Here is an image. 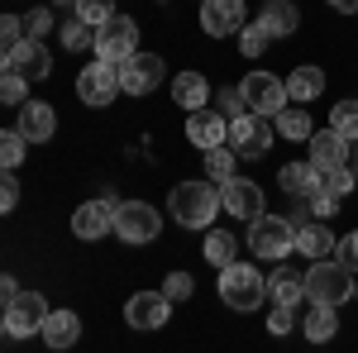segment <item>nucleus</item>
<instances>
[{
	"label": "nucleus",
	"instance_id": "obj_1",
	"mask_svg": "<svg viewBox=\"0 0 358 353\" xmlns=\"http://www.w3.org/2000/svg\"><path fill=\"white\" fill-rule=\"evenodd\" d=\"M220 206H224V196L215 182H182L167 196V210H172V219L182 229H206L210 219L220 215Z\"/></svg>",
	"mask_w": 358,
	"mask_h": 353
},
{
	"label": "nucleus",
	"instance_id": "obj_2",
	"mask_svg": "<svg viewBox=\"0 0 358 353\" xmlns=\"http://www.w3.org/2000/svg\"><path fill=\"white\" fill-rule=\"evenodd\" d=\"M306 301L310 305H344V301H354V268H344L339 258H320V263H310L306 268Z\"/></svg>",
	"mask_w": 358,
	"mask_h": 353
},
{
	"label": "nucleus",
	"instance_id": "obj_3",
	"mask_svg": "<svg viewBox=\"0 0 358 353\" xmlns=\"http://www.w3.org/2000/svg\"><path fill=\"white\" fill-rule=\"evenodd\" d=\"M220 301L229 310H258L268 301V277L258 272V263H229L220 272Z\"/></svg>",
	"mask_w": 358,
	"mask_h": 353
},
{
	"label": "nucleus",
	"instance_id": "obj_4",
	"mask_svg": "<svg viewBox=\"0 0 358 353\" xmlns=\"http://www.w3.org/2000/svg\"><path fill=\"white\" fill-rule=\"evenodd\" d=\"M248 248L268 263H282L287 253H296V224L282 215H258L248 224Z\"/></svg>",
	"mask_w": 358,
	"mask_h": 353
},
{
	"label": "nucleus",
	"instance_id": "obj_5",
	"mask_svg": "<svg viewBox=\"0 0 358 353\" xmlns=\"http://www.w3.org/2000/svg\"><path fill=\"white\" fill-rule=\"evenodd\" d=\"M239 91H244L248 115H263V120H277L282 110L292 106L287 82H282V77H273V72H248L244 82H239Z\"/></svg>",
	"mask_w": 358,
	"mask_h": 353
},
{
	"label": "nucleus",
	"instance_id": "obj_6",
	"mask_svg": "<svg viewBox=\"0 0 358 353\" xmlns=\"http://www.w3.org/2000/svg\"><path fill=\"white\" fill-rule=\"evenodd\" d=\"M163 229V215L148 206V201H120L115 206V234L124 244H153Z\"/></svg>",
	"mask_w": 358,
	"mask_h": 353
},
{
	"label": "nucleus",
	"instance_id": "obj_7",
	"mask_svg": "<svg viewBox=\"0 0 358 353\" xmlns=\"http://www.w3.org/2000/svg\"><path fill=\"white\" fill-rule=\"evenodd\" d=\"M138 53V24L129 20V15H115L110 24H101L96 29V57L101 62H124V57H134Z\"/></svg>",
	"mask_w": 358,
	"mask_h": 353
},
{
	"label": "nucleus",
	"instance_id": "obj_8",
	"mask_svg": "<svg viewBox=\"0 0 358 353\" xmlns=\"http://www.w3.org/2000/svg\"><path fill=\"white\" fill-rule=\"evenodd\" d=\"M43 320H48V301H43V291H24L20 301H10L5 305V334L10 339H29V334H38L43 329Z\"/></svg>",
	"mask_w": 358,
	"mask_h": 353
},
{
	"label": "nucleus",
	"instance_id": "obj_9",
	"mask_svg": "<svg viewBox=\"0 0 358 353\" xmlns=\"http://www.w3.org/2000/svg\"><path fill=\"white\" fill-rule=\"evenodd\" d=\"M273 129L263 115H239V120H229V148L239 153V158H263L268 148H273Z\"/></svg>",
	"mask_w": 358,
	"mask_h": 353
},
{
	"label": "nucleus",
	"instance_id": "obj_10",
	"mask_svg": "<svg viewBox=\"0 0 358 353\" xmlns=\"http://www.w3.org/2000/svg\"><path fill=\"white\" fill-rule=\"evenodd\" d=\"M163 77H167V67H163L158 53H134V57L120 62V91L124 96H148Z\"/></svg>",
	"mask_w": 358,
	"mask_h": 353
},
{
	"label": "nucleus",
	"instance_id": "obj_11",
	"mask_svg": "<svg viewBox=\"0 0 358 353\" xmlns=\"http://www.w3.org/2000/svg\"><path fill=\"white\" fill-rule=\"evenodd\" d=\"M115 91H120V67L115 62H86L82 77H77V96H82L86 106H110Z\"/></svg>",
	"mask_w": 358,
	"mask_h": 353
},
{
	"label": "nucleus",
	"instance_id": "obj_12",
	"mask_svg": "<svg viewBox=\"0 0 358 353\" xmlns=\"http://www.w3.org/2000/svg\"><path fill=\"white\" fill-rule=\"evenodd\" d=\"M167 315H172V301H167V291H134V296L124 301V320H129V329H163Z\"/></svg>",
	"mask_w": 358,
	"mask_h": 353
},
{
	"label": "nucleus",
	"instance_id": "obj_13",
	"mask_svg": "<svg viewBox=\"0 0 358 353\" xmlns=\"http://www.w3.org/2000/svg\"><path fill=\"white\" fill-rule=\"evenodd\" d=\"M5 72H20L24 82H43V77L53 72V57H48V48H43V38L15 43V48L5 53Z\"/></svg>",
	"mask_w": 358,
	"mask_h": 353
},
{
	"label": "nucleus",
	"instance_id": "obj_14",
	"mask_svg": "<svg viewBox=\"0 0 358 353\" xmlns=\"http://www.w3.org/2000/svg\"><path fill=\"white\" fill-rule=\"evenodd\" d=\"M201 29L210 38L244 34V0H201Z\"/></svg>",
	"mask_w": 358,
	"mask_h": 353
},
{
	"label": "nucleus",
	"instance_id": "obj_15",
	"mask_svg": "<svg viewBox=\"0 0 358 353\" xmlns=\"http://www.w3.org/2000/svg\"><path fill=\"white\" fill-rule=\"evenodd\" d=\"M187 138H192L201 153L224 148L229 143V120H224L220 110H196V115H187Z\"/></svg>",
	"mask_w": 358,
	"mask_h": 353
},
{
	"label": "nucleus",
	"instance_id": "obj_16",
	"mask_svg": "<svg viewBox=\"0 0 358 353\" xmlns=\"http://www.w3.org/2000/svg\"><path fill=\"white\" fill-rule=\"evenodd\" d=\"M220 196H224V210L239 215V219H248V224L263 215V187L248 182V177H229V182L220 187Z\"/></svg>",
	"mask_w": 358,
	"mask_h": 353
},
{
	"label": "nucleus",
	"instance_id": "obj_17",
	"mask_svg": "<svg viewBox=\"0 0 358 353\" xmlns=\"http://www.w3.org/2000/svg\"><path fill=\"white\" fill-rule=\"evenodd\" d=\"M115 229V206L110 201H86V206H77V215H72V234L77 239H106Z\"/></svg>",
	"mask_w": 358,
	"mask_h": 353
},
{
	"label": "nucleus",
	"instance_id": "obj_18",
	"mask_svg": "<svg viewBox=\"0 0 358 353\" xmlns=\"http://www.w3.org/2000/svg\"><path fill=\"white\" fill-rule=\"evenodd\" d=\"M310 163L320 167V172H334V167H349V138L344 134H334V129H320V134H310Z\"/></svg>",
	"mask_w": 358,
	"mask_h": 353
},
{
	"label": "nucleus",
	"instance_id": "obj_19",
	"mask_svg": "<svg viewBox=\"0 0 358 353\" xmlns=\"http://www.w3.org/2000/svg\"><path fill=\"white\" fill-rule=\"evenodd\" d=\"M20 134H24L29 143H48V138L57 134V110L48 106V101L20 106Z\"/></svg>",
	"mask_w": 358,
	"mask_h": 353
},
{
	"label": "nucleus",
	"instance_id": "obj_20",
	"mask_svg": "<svg viewBox=\"0 0 358 353\" xmlns=\"http://www.w3.org/2000/svg\"><path fill=\"white\" fill-rule=\"evenodd\" d=\"M43 344L53 353H67L77 339H82V320H77V310H48V320H43Z\"/></svg>",
	"mask_w": 358,
	"mask_h": 353
},
{
	"label": "nucleus",
	"instance_id": "obj_21",
	"mask_svg": "<svg viewBox=\"0 0 358 353\" xmlns=\"http://www.w3.org/2000/svg\"><path fill=\"white\" fill-rule=\"evenodd\" d=\"M296 253L310 258V263H320V258H330V253H334V234L325 229V219H310V224L296 229Z\"/></svg>",
	"mask_w": 358,
	"mask_h": 353
},
{
	"label": "nucleus",
	"instance_id": "obj_22",
	"mask_svg": "<svg viewBox=\"0 0 358 353\" xmlns=\"http://www.w3.org/2000/svg\"><path fill=\"white\" fill-rule=\"evenodd\" d=\"M172 101L187 110V115H196V110H206V101H210V82H206L201 72H182V77L172 82Z\"/></svg>",
	"mask_w": 358,
	"mask_h": 353
},
{
	"label": "nucleus",
	"instance_id": "obj_23",
	"mask_svg": "<svg viewBox=\"0 0 358 353\" xmlns=\"http://www.w3.org/2000/svg\"><path fill=\"white\" fill-rule=\"evenodd\" d=\"M277 182H282V191L287 196H310V191H320V167L315 163H287L282 172H277Z\"/></svg>",
	"mask_w": 358,
	"mask_h": 353
},
{
	"label": "nucleus",
	"instance_id": "obj_24",
	"mask_svg": "<svg viewBox=\"0 0 358 353\" xmlns=\"http://www.w3.org/2000/svg\"><path fill=\"white\" fill-rule=\"evenodd\" d=\"M268 296H273V305H292L296 310V301H306V272L296 277L292 268H277L268 277Z\"/></svg>",
	"mask_w": 358,
	"mask_h": 353
},
{
	"label": "nucleus",
	"instance_id": "obj_25",
	"mask_svg": "<svg viewBox=\"0 0 358 353\" xmlns=\"http://www.w3.org/2000/svg\"><path fill=\"white\" fill-rule=\"evenodd\" d=\"M258 20L268 24V34H273V38H287V34H296V24H301V10H296L292 0H268Z\"/></svg>",
	"mask_w": 358,
	"mask_h": 353
},
{
	"label": "nucleus",
	"instance_id": "obj_26",
	"mask_svg": "<svg viewBox=\"0 0 358 353\" xmlns=\"http://www.w3.org/2000/svg\"><path fill=\"white\" fill-rule=\"evenodd\" d=\"M301 334L310 339V344H325V339H334L339 334V310L334 305H310L301 320Z\"/></svg>",
	"mask_w": 358,
	"mask_h": 353
},
{
	"label": "nucleus",
	"instance_id": "obj_27",
	"mask_svg": "<svg viewBox=\"0 0 358 353\" xmlns=\"http://www.w3.org/2000/svg\"><path fill=\"white\" fill-rule=\"evenodd\" d=\"M273 124H277V134L292 138V143H310V134H315V124H310V115H306L301 106H287Z\"/></svg>",
	"mask_w": 358,
	"mask_h": 353
},
{
	"label": "nucleus",
	"instance_id": "obj_28",
	"mask_svg": "<svg viewBox=\"0 0 358 353\" xmlns=\"http://www.w3.org/2000/svg\"><path fill=\"white\" fill-rule=\"evenodd\" d=\"M325 91V72L320 67H296L292 77H287V96L292 101H315Z\"/></svg>",
	"mask_w": 358,
	"mask_h": 353
},
{
	"label": "nucleus",
	"instance_id": "obj_29",
	"mask_svg": "<svg viewBox=\"0 0 358 353\" xmlns=\"http://www.w3.org/2000/svg\"><path fill=\"white\" fill-rule=\"evenodd\" d=\"M206 263L210 268H229V263H239V239L234 234H224V229H215V234H206Z\"/></svg>",
	"mask_w": 358,
	"mask_h": 353
},
{
	"label": "nucleus",
	"instance_id": "obj_30",
	"mask_svg": "<svg viewBox=\"0 0 358 353\" xmlns=\"http://www.w3.org/2000/svg\"><path fill=\"white\" fill-rule=\"evenodd\" d=\"M57 38H62V48H67V53H82V48H96V29L86 24V20H72V24H57Z\"/></svg>",
	"mask_w": 358,
	"mask_h": 353
},
{
	"label": "nucleus",
	"instance_id": "obj_31",
	"mask_svg": "<svg viewBox=\"0 0 358 353\" xmlns=\"http://www.w3.org/2000/svg\"><path fill=\"white\" fill-rule=\"evenodd\" d=\"M234 158H239V153H234L229 143H224V148H210V153H206V177H215V187H224V182L234 177Z\"/></svg>",
	"mask_w": 358,
	"mask_h": 353
},
{
	"label": "nucleus",
	"instance_id": "obj_32",
	"mask_svg": "<svg viewBox=\"0 0 358 353\" xmlns=\"http://www.w3.org/2000/svg\"><path fill=\"white\" fill-rule=\"evenodd\" d=\"M273 43V34H268V24L263 20H253V24H244V34H239V53L244 57H263V48Z\"/></svg>",
	"mask_w": 358,
	"mask_h": 353
},
{
	"label": "nucleus",
	"instance_id": "obj_33",
	"mask_svg": "<svg viewBox=\"0 0 358 353\" xmlns=\"http://www.w3.org/2000/svg\"><path fill=\"white\" fill-rule=\"evenodd\" d=\"M24 148H29V138L20 129H5L0 134V163H5V172H15V167L24 163Z\"/></svg>",
	"mask_w": 358,
	"mask_h": 353
},
{
	"label": "nucleus",
	"instance_id": "obj_34",
	"mask_svg": "<svg viewBox=\"0 0 358 353\" xmlns=\"http://www.w3.org/2000/svg\"><path fill=\"white\" fill-rule=\"evenodd\" d=\"M115 15V0H77V20H86L91 29H101V24H110Z\"/></svg>",
	"mask_w": 358,
	"mask_h": 353
},
{
	"label": "nucleus",
	"instance_id": "obj_35",
	"mask_svg": "<svg viewBox=\"0 0 358 353\" xmlns=\"http://www.w3.org/2000/svg\"><path fill=\"white\" fill-rule=\"evenodd\" d=\"M354 187H358L354 167H334V172H320V191H330L334 201H344V196H349Z\"/></svg>",
	"mask_w": 358,
	"mask_h": 353
},
{
	"label": "nucleus",
	"instance_id": "obj_36",
	"mask_svg": "<svg viewBox=\"0 0 358 353\" xmlns=\"http://www.w3.org/2000/svg\"><path fill=\"white\" fill-rule=\"evenodd\" d=\"M330 129L344 138H358V101H339L330 115Z\"/></svg>",
	"mask_w": 358,
	"mask_h": 353
},
{
	"label": "nucleus",
	"instance_id": "obj_37",
	"mask_svg": "<svg viewBox=\"0 0 358 353\" xmlns=\"http://www.w3.org/2000/svg\"><path fill=\"white\" fill-rule=\"evenodd\" d=\"M24 96H29V82L20 72H5V77H0V101H5V106H29Z\"/></svg>",
	"mask_w": 358,
	"mask_h": 353
},
{
	"label": "nucleus",
	"instance_id": "obj_38",
	"mask_svg": "<svg viewBox=\"0 0 358 353\" xmlns=\"http://www.w3.org/2000/svg\"><path fill=\"white\" fill-rule=\"evenodd\" d=\"M292 329H296V310H292V305H273V315H268V334L282 339V334H292Z\"/></svg>",
	"mask_w": 358,
	"mask_h": 353
},
{
	"label": "nucleus",
	"instance_id": "obj_39",
	"mask_svg": "<svg viewBox=\"0 0 358 353\" xmlns=\"http://www.w3.org/2000/svg\"><path fill=\"white\" fill-rule=\"evenodd\" d=\"M29 34H24V20H20V15H5V20H0V43H5V53H10V48H15V43H24Z\"/></svg>",
	"mask_w": 358,
	"mask_h": 353
},
{
	"label": "nucleus",
	"instance_id": "obj_40",
	"mask_svg": "<svg viewBox=\"0 0 358 353\" xmlns=\"http://www.w3.org/2000/svg\"><path fill=\"white\" fill-rule=\"evenodd\" d=\"M192 272H167V282H163V291H167V301H187L192 296Z\"/></svg>",
	"mask_w": 358,
	"mask_h": 353
},
{
	"label": "nucleus",
	"instance_id": "obj_41",
	"mask_svg": "<svg viewBox=\"0 0 358 353\" xmlns=\"http://www.w3.org/2000/svg\"><path fill=\"white\" fill-rule=\"evenodd\" d=\"M220 115H224V120H239V115H248V106H244V91H239V86L220 91Z\"/></svg>",
	"mask_w": 358,
	"mask_h": 353
},
{
	"label": "nucleus",
	"instance_id": "obj_42",
	"mask_svg": "<svg viewBox=\"0 0 358 353\" xmlns=\"http://www.w3.org/2000/svg\"><path fill=\"white\" fill-rule=\"evenodd\" d=\"M334 206H339V201H334L330 191H310V196H306V210H310V215H315V219L334 215Z\"/></svg>",
	"mask_w": 358,
	"mask_h": 353
},
{
	"label": "nucleus",
	"instance_id": "obj_43",
	"mask_svg": "<svg viewBox=\"0 0 358 353\" xmlns=\"http://www.w3.org/2000/svg\"><path fill=\"white\" fill-rule=\"evenodd\" d=\"M48 29H53V15H48V10H29L24 15V34L29 38H43Z\"/></svg>",
	"mask_w": 358,
	"mask_h": 353
},
{
	"label": "nucleus",
	"instance_id": "obj_44",
	"mask_svg": "<svg viewBox=\"0 0 358 353\" xmlns=\"http://www.w3.org/2000/svg\"><path fill=\"white\" fill-rule=\"evenodd\" d=\"M334 253H339V263H344V268H354V272H358V229H354V234H344Z\"/></svg>",
	"mask_w": 358,
	"mask_h": 353
},
{
	"label": "nucleus",
	"instance_id": "obj_45",
	"mask_svg": "<svg viewBox=\"0 0 358 353\" xmlns=\"http://www.w3.org/2000/svg\"><path fill=\"white\" fill-rule=\"evenodd\" d=\"M15 206H20V177H5V182H0V210L10 215Z\"/></svg>",
	"mask_w": 358,
	"mask_h": 353
},
{
	"label": "nucleus",
	"instance_id": "obj_46",
	"mask_svg": "<svg viewBox=\"0 0 358 353\" xmlns=\"http://www.w3.org/2000/svg\"><path fill=\"white\" fill-rule=\"evenodd\" d=\"M0 296H5V305H10V301H20V296H24V287H20L15 277H5V282H0Z\"/></svg>",
	"mask_w": 358,
	"mask_h": 353
},
{
	"label": "nucleus",
	"instance_id": "obj_47",
	"mask_svg": "<svg viewBox=\"0 0 358 353\" xmlns=\"http://www.w3.org/2000/svg\"><path fill=\"white\" fill-rule=\"evenodd\" d=\"M334 10H339V15H358V0H330Z\"/></svg>",
	"mask_w": 358,
	"mask_h": 353
},
{
	"label": "nucleus",
	"instance_id": "obj_48",
	"mask_svg": "<svg viewBox=\"0 0 358 353\" xmlns=\"http://www.w3.org/2000/svg\"><path fill=\"white\" fill-rule=\"evenodd\" d=\"M349 167H354V177H358V148H354V153H349Z\"/></svg>",
	"mask_w": 358,
	"mask_h": 353
},
{
	"label": "nucleus",
	"instance_id": "obj_49",
	"mask_svg": "<svg viewBox=\"0 0 358 353\" xmlns=\"http://www.w3.org/2000/svg\"><path fill=\"white\" fill-rule=\"evenodd\" d=\"M354 301H358V272H354Z\"/></svg>",
	"mask_w": 358,
	"mask_h": 353
},
{
	"label": "nucleus",
	"instance_id": "obj_50",
	"mask_svg": "<svg viewBox=\"0 0 358 353\" xmlns=\"http://www.w3.org/2000/svg\"><path fill=\"white\" fill-rule=\"evenodd\" d=\"M72 5H77V0H72Z\"/></svg>",
	"mask_w": 358,
	"mask_h": 353
}]
</instances>
